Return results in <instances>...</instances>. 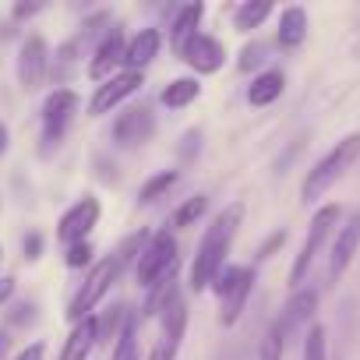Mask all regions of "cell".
I'll use <instances>...</instances> for the list:
<instances>
[{
  "label": "cell",
  "mask_w": 360,
  "mask_h": 360,
  "mask_svg": "<svg viewBox=\"0 0 360 360\" xmlns=\"http://www.w3.org/2000/svg\"><path fill=\"white\" fill-rule=\"evenodd\" d=\"M15 71H18V85L25 92H39L46 85V78H50V46H46L43 36H25L22 39Z\"/></svg>",
  "instance_id": "cell-8"
},
{
  "label": "cell",
  "mask_w": 360,
  "mask_h": 360,
  "mask_svg": "<svg viewBox=\"0 0 360 360\" xmlns=\"http://www.w3.org/2000/svg\"><path fill=\"white\" fill-rule=\"evenodd\" d=\"M205 212H209V195L188 198L184 205L173 212V230H191V226H198V223L205 219Z\"/></svg>",
  "instance_id": "cell-28"
},
{
  "label": "cell",
  "mask_w": 360,
  "mask_h": 360,
  "mask_svg": "<svg viewBox=\"0 0 360 360\" xmlns=\"http://www.w3.org/2000/svg\"><path fill=\"white\" fill-rule=\"evenodd\" d=\"M360 159V131L356 134H346L339 145H332L304 176V184H300V202L304 205H314L318 198H325V191H332L335 180Z\"/></svg>",
  "instance_id": "cell-2"
},
{
  "label": "cell",
  "mask_w": 360,
  "mask_h": 360,
  "mask_svg": "<svg viewBox=\"0 0 360 360\" xmlns=\"http://www.w3.org/2000/svg\"><path fill=\"white\" fill-rule=\"evenodd\" d=\"M283 244H286V230H276V233H272V237H269V240L258 248V262H269V258H272V255H276Z\"/></svg>",
  "instance_id": "cell-38"
},
{
  "label": "cell",
  "mask_w": 360,
  "mask_h": 360,
  "mask_svg": "<svg viewBox=\"0 0 360 360\" xmlns=\"http://www.w3.org/2000/svg\"><path fill=\"white\" fill-rule=\"evenodd\" d=\"M202 18H205V4H202V0H198V4H184V8L176 11V18H173V25H169V46H173L176 57H184V50H188L191 39L198 36Z\"/></svg>",
  "instance_id": "cell-18"
},
{
  "label": "cell",
  "mask_w": 360,
  "mask_h": 360,
  "mask_svg": "<svg viewBox=\"0 0 360 360\" xmlns=\"http://www.w3.org/2000/svg\"><path fill=\"white\" fill-rule=\"evenodd\" d=\"M96 346H99V318L89 314V318H82V321L71 325V332H68L57 360H89Z\"/></svg>",
  "instance_id": "cell-16"
},
{
  "label": "cell",
  "mask_w": 360,
  "mask_h": 360,
  "mask_svg": "<svg viewBox=\"0 0 360 360\" xmlns=\"http://www.w3.org/2000/svg\"><path fill=\"white\" fill-rule=\"evenodd\" d=\"M159 50H162V36H159V29H138V32L127 39L124 71H138V75H145V68L159 57Z\"/></svg>",
  "instance_id": "cell-17"
},
{
  "label": "cell",
  "mask_w": 360,
  "mask_h": 360,
  "mask_svg": "<svg viewBox=\"0 0 360 360\" xmlns=\"http://www.w3.org/2000/svg\"><path fill=\"white\" fill-rule=\"evenodd\" d=\"M255 283H258V269L255 265H240L237 283L226 290V297H219V325L230 328V325L240 321V314H244V307H248V300L255 293Z\"/></svg>",
  "instance_id": "cell-15"
},
{
  "label": "cell",
  "mask_w": 360,
  "mask_h": 360,
  "mask_svg": "<svg viewBox=\"0 0 360 360\" xmlns=\"http://www.w3.org/2000/svg\"><path fill=\"white\" fill-rule=\"evenodd\" d=\"M155 113H152V106H145V103H138V106H127V110H120L117 113V120H113V127H110V138H113V145H120V148H138V145H148L152 138H155Z\"/></svg>",
  "instance_id": "cell-7"
},
{
  "label": "cell",
  "mask_w": 360,
  "mask_h": 360,
  "mask_svg": "<svg viewBox=\"0 0 360 360\" xmlns=\"http://www.w3.org/2000/svg\"><path fill=\"white\" fill-rule=\"evenodd\" d=\"M314 311H318V290H293V297L286 300V307L279 311V318L272 321L269 332H272L283 346H290V339H293L297 332L311 328Z\"/></svg>",
  "instance_id": "cell-9"
},
{
  "label": "cell",
  "mask_w": 360,
  "mask_h": 360,
  "mask_svg": "<svg viewBox=\"0 0 360 360\" xmlns=\"http://www.w3.org/2000/svg\"><path fill=\"white\" fill-rule=\"evenodd\" d=\"M75 71H78V39H68L57 50V57H50V78L57 82V89H64L75 78Z\"/></svg>",
  "instance_id": "cell-25"
},
{
  "label": "cell",
  "mask_w": 360,
  "mask_h": 360,
  "mask_svg": "<svg viewBox=\"0 0 360 360\" xmlns=\"http://www.w3.org/2000/svg\"><path fill=\"white\" fill-rule=\"evenodd\" d=\"M176 152H180V159H184V162H191L195 152H202V134L198 131H188L184 138H180V148Z\"/></svg>",
  "instance_id": "cell-36"
},
{
  "label": "cell",
  "mask_w": 360,
  "mask_h": 360,
  "mask_svg": "<svg viewBox=\"0 0 360 360\" xmlns=\"http://www.w3.org/2000/svg\"><path fill=\"white\" fill-rule=\"evenodd\" d=\"M124 258L113 251L110 258H103V262H96L92 269H89V276H85V283L75 290V297L68 300V321L75 325V321H82V318H89V314H96V307L106 300V293L113 290V283L124 276Z\"/></svg>",
  "instance_id": "cell-3"
},
{
  "label": "cell",
  "mask_w": 360,
  "mask_h": 360,
  "mask_svg": "<svg viewBox=\"0 0 360 360\" xmlns=\"http://www.w3.org/2000/svg\"><path fill=\"white\" fill-rule=\"evenodd\" d=\"M22 251H25V262H39L43 258V233H25V240H22Z\"/></svg>",
  "instance_id": "cell-37"
},
{
  "label": "cell",
  "mask_w": 360,
  "mask_h": 360,
  "mask_svg": "<svg viewBox=\"0 0 360 360\" xmlns=\"http://www.w3.org/2000/svg\"><path fill=\"white\" fill-rule=\"evenodd\" d=\"M159 325H162V342L180 349V342H184V332H188V304L184 297H176L162 314H159Z\"/></svg>",
  "instance_id": "cell-22"
},
{
  "label": "cell",
  "mask_w": 360,
  "mask_h": 360,
  "mask_svg": "<svg viewBox=\"0 0 360 360\" xmlns=\"http://www.w3.org/2000/svg\"><path fill=\"white\" fill-rule=\"evenodd\" d=\"M198 96H202V82H198V78H173V82L159 92V103H162L166 110H184V106H191Z\"/></svg>",
  "instance_id": "cell-23"
},
{
  "label": "cell",
  "mask_w": 360,
  "mask_h": 360,
  "mask_svg": "<svg viewBox=\"0 0 360 360\" xmlns=\"http://www.w3.org/2000/svg\"><path fill=\"white\" fill-rule=\"evenodd\" d=\"M184 60L198 78L202 75H219L223 71V64H226V46L216 39V36H209V32H198L195 39H191V46L184 50Z\"/></svg>",
  "instance_id": "cell-13"
},
{
  "label": "cell",
  "mask_w": 360,
  "mask_h": 360,
  "mask_svg": "<svg viewBox=\"0 0 360 360\" xmlns=\"http://www.w3.org/2000/svg\"><path fill=\"white\" fill-rule=\"evenodd\" d=\"M283 92H286V75H283L279 68H265V71H258V75L251 78V85H248V103H251V106H272Z\"/></svg>",
  "instance_id": "cell-20"
},
{
  "label": "cell",
  "mask_w": 360,
  "mask_h": 360,
  "mask_svg": "<svg viewBox=\"0 0 360 360\" xmlns=\"http://www.w3.org/2000/svg\"><path fill=\"white\" fill-rule=\"evenodd\" d=\"M176 180H180L176 169H159L155 176H148L145 184H141V191H138V205H155L159 198H166V195L176 188Z\"/></svg>",
  "instance_id": "cell-27"
},
{
  "label": "cell",
  "mask_w": 360,
  "mask_h": 360,
  "mask_svg": "<svg viewBox=\"0 0 360 360\" xmlns=\"http://www.w3.org/2000/svg\"><path fill=\"white\" fill-rule=\"evenodd\" d=\"M8 145H11V131H8V124L0 120V155L8 152Z\"/></svg>",
  "instance_id": "cell-44"
},
{
  "label": "cell",
  "mask_w": 360,
  "mask_h": 360,
  "mask_svg": "<svg viewBox=\"0 0 360 360\" xmlns=\"http://www.w3.org/2000/svg\"><path fill=\"white\" fill-rule=\"evenodd\" d=\"M0 255H4V251H0Z\"/></svg>",
  "instance_id": "cell-45"
},
{
  "label": "cell",
  "mask_w": 360,
  "mask_h": 360,
  "mask_svg": "<svg viewBox=\"0 0 360 360\" xmlns=\"http://www.w3.org/2000/svg\"><path fill=\"white\" fill-rule=\"evenodd\" d=\"M96 318H99V342H117V335L127 321V307L113 304V307H106V314H96Z\"/></svg>",
  "instance_id": "cell-29"
},
{
  "label": "cell",
  "mask_w": 360,
  "mask_h": 360,
  "mask_svg": "<svg viewBox=\"0 0 360 360\" xmlns=\"http://www.w3.org/2000/svg\"><path fill=\"white\" fill-rule=\"evenodd\" d=\"M148 360H176V349H173V346H166V342H159V346L148 353Z\"/></svg>",
  "instance_id": "cell-41"
},
{
  "label": "cell",
  "mask_w": 360,
  "mask_h": 360,
  "mask_svg": "<svg viewBox=\"0 0 360 360\" xmlns=\"http://www.w3.org/2000/svg\"><path fill=\"white\" fill-rule=\"evenodd\" d=\"M244 212H248L244 202H230L205 226V233L198 240V251H195V262H191V272H188V283H191L195 293L212 290L216 276L230 265L226 258H230V248H233V240H237V233L244 226Z\"/></svg>",
  "instance_id": "cell-1"
},
{
  "label": "cell",
  "mask_w": 360,
  "mask_h": 360,
  "mask_svg": "<svg viewBox=\"0 0 360 360\" xmlns=\"http://www.w3.org/2000/svg\"><path fill=\"white\" fill-rule=\"evenodd\" d=\"M272 15V0H244V4L233 11V29L251 36L255 29H262V22Z\"/></svg>",
  "instance_id": "cell-24"
},
{
  "label": "cell",
  "mask_w": 360,
  "mask_h": 360,
  "mask_svg": "<svg viewBox=\"0 0 360 360\" xmlns=\"http://www.w3.org/2000/svg\"><path fill=\"white\" fill-rule=\"evenodd\" d=\"M173 269H180V258H176V237H173L169 226H166V230H155V233L148 237L141 258L134 262V279H138L141 290H148L152 283H159V279H162L166 272H173Z\"/></svg>",
  "instance_id": "cell-5"
},
{
  "label": "cell",
  "mask_w": 360,
  "mask_h": 360,
  "mask_svg": "<svg viewBox=\"0 0 360 360\" xmlns=\"http://www.w3.org/2000/svg\"><path fill=\"white\" fill-rule=\"evenodd\" d=\"M176 297H180V286H176V269H173V272H166L159 283H152V286L145 290V300H141L138 318H159Z\"/></svg>",
  "instance_id": "cell-21"
},
{
  "label": "cell",
  "mask_w": 360,
  "mask_h": 360,
  "mask_svg": "<svg viewBox=\"0 0 360 360\" xmlns=\"http://www.w3.org/2000/svg\"><path fill=\"white\" fill-rule=\"evenodd\" d=\"M237 276H240V265H226V269L216 276V283H212V293H216V297H226V290L237 283Z\"/></svg>",
  "instance_id": "cell-35"
},
{
  "label": "cell",
  "mask_w": 360,
  "mask_h": 360,
  "mask_svg": "<svg viewBox=\"0 0 360 360\" xmlns=\"http://www.w3.org/2000/svg\"><path fill=\"white\" fill-rule=\"evenodd\" d=\"M356 248H360V209L335 230V240H332V251H328V279H332V283L349 269Z\"/></svg>",
  "instance_id": "cell-14"
},
{
  "label": "cell",
  "mask_w": 360,
  "mask_h": 360,
  "mask_svg": "<svg viewBox=\"0 0 360 360\" xmlns=\"http://www.w3.org/2000/svg\"><path fill=\"white\" fill-rule=\"evenodd\" d=\"M43 356H46V346H43V342H32V346L18 349L11 360H43Z\"/></svg>",
  "instance_id": "cell-39"
},
{
  "label": "cell",
  "mask_w": 360,
  "mask_h": 360,
  "mask_svg": "<svg viewBox=\"0 0 360 360\" xmlns=\"http://www.w3.org/2000/svg\"><path fill=\"white\" fill-rule=\"evenodd\" d=\"M141 85H145V75H138V71H120V75H113L110 82L96 85V92H92V99H89V117H106V113H113V110L124 106Z\"/></svg>",
  "instance_id": "cell-11"
},
{
  "label": "cell",
  "mask_w": 360,
  "mask_h": 360,
  "mask_svg": "<svg viewBox=\"0 0 360 360\" xmlns=\"http://www.w3.org/2000/svg\"><path fill=\"white\" fill-rule=\"evenodd\" d=\"M78 110H82V99H78L75 89H53L43 99V110H39L43 113V152H53L64 141Z\"/></svg>",
  "instance_id": "cell-6"
},
{
  "label": "cell",
  "mask_w": 360,
  "mask_h": 360,
  "mask_svg": "<svg viewBox=\"0 0 360 360\" xmlns=\"http://www.w3.org/2000/svg\"><path fill=\"white\" fill-rule=\"evenodd\" d=\"M339 219H342V205H335V202L321 205V209L311 216L307 237H304V244H300V251H297V258H293V269H290V286H293V290H300V283L307 279L314 258L321 255V248L328 244V237L339 230Z\"/></svg>",
  "instance_id": "cell-4"
},
{
  "label": "cell",
  "mask_w": 360,
  "mask_h": 360,
  "mask_svg": "<svg viewBox=\"0 0 360 360\" xmlns=\"http://www.w3.org/2000/svg\"><path fill=\"white\" fill-rule=\"evenodd\" d=\"M25 318H32V304H18V307H11V321H25Z\"/></svg>",
  "instance_id": "cell-42"
},
{
  "label": "cell",
  "mask_w": 360,
  "mask_h": 360,
  "mask_svg": "<svg viewBox=\"0 0 360 360\" xmlns=\"http://www.w3.org/2000/svg\"><path fill=\"white\" fill-rule=\"evenodd\" d=\"M39 11H46L43 0H18V4L11 8V18H15V22H25V18H36Z\"/></svg>",
  "instance_id": "cell-34"
},
{
  "label": "cell",
  "mask_w": 360,
  "mask_h": 360,
  "mask_svg": "<svg viewBox=\"0 0 360 360\" xmlns=\"http://www.w3.org/2000/svg\"><path fill=\"white\" fill-rule=\"evenodd\" d=\"M99 216H103V205H99V198H96V195L78 198V202H75L60 219H57V240H60L64 248L89 240V233L99 226Z\"/></svg>",
  "instance_id": "cell-10"
},
{
  "label": "cell",
  "mask_w": 360,
  "mask_h": 360,
  "mask_svg": "<svg viewBox=\"0 0 360 360\" xmlns=\"http://www.w3.org/2000/svg\"><path fill=\"white\" fill-rule=\"evenodd\" d=\"M11 297H15V279H11V276H4V279H0V307H8V304H11Z\"/></svg>",
  "instance_id": "cell-40"
},
{
  "label": "cell",
  "mask_w": 360,
  "mask_h": 360,
  "mask_svg": "<svg viewBox=\"0 0 360 360\" xmlns=\"http://www.w3.org/2000/svg\"><path fill=\"white\" fill-rule=\"evenodd\" d=\"M304 360H328V332H325V325H311L304 332Z\"/></svg>",
  "instance_id": "cell-31"
},
{
  "label": "cell",
  "mask_w": 360,
  "mask_h": 360,
  "mask_svg": "<svg viewBox=\"0 0 360 360\" xmlns=\"http://www.w3.org/2000/svg\"><path fill=\"white\" fill-rule=\"evenodd\" d=\"M92 255H96L92 240L71 244V248H68V255H64V265H68V269H89V265H92Z\"/></svg>",
  "instance_id": "cell-32"
},
{
  "label": "cell",
  "mask_w": 360,
  "mask_h": 360,
  "mask_svg": "<svg viewBox=\"0 0 360 360\" xmlns=\"http://www.w3.org/2000/svg\"><path fill=\"white\" fill-rule=\"evenodd\" d=\"M8 353H11V335L8 328H0V360H8Z\"/></svg>",
  "instance_id": "cell-43"
},
{
  "label": "cell",
  "mask_w": 360,
  "mask_h": 360,
  "mask_svg": "<svg viewBox=\"0 0 360 360\" xmlns=\"http://www.w3.org/2000/svg\"><path fill=\"white\" fill-rule=\"evenodd\" d=\"M283 353H286V346H283L272 332H265V339H262V346H258V360H283Z\"/></svg>",
  "instance_id": "cell-33"
},
{
  "label": "cell",
  "mask_w": 360,
  "mask_h": 360,
  "mask_svg": "<svg viewBox=\"0 0 360 360\" xmlns=\"http://www.w3.org/2000/svg\"><path fill=\"white\" fill-rule=\"evenodd\" d=\"M138 325H141L138 311H127V321H124V328H120V335H117V342H113V356H110V360H141Z\"/></svg>",
  "instance_id": "cell-26"
},
{
  "label": "cell",
  "mask_w": 360,
  "mask_h": 360,
  "mask_svg": "<svg viewBox=\"0 0 360 360\" xmlns=\"http://www.w3.org/2000/svg\"><path fill=\"white\" fill-rule=\"evenodd\" d=\"M307 32H311V22H307V11L300 4L293 8H283L279 15V29H276V43L283 50H300L307 43Z\"/></svg>",
  "instance_id": "cell-19"
},
{
  "label": "cell",
  "mask_w": 360,
  "mask_h": 360,
  "mask_svg": "<svg viewBox=\"0 0 360 360\" xmlns=\"http://www.w3.org/2000/svg\"><path fill=\"white\" fill-rule=\"evenodd\" d=\"M124 53H127V36L113 25V29L99 39V46H96L92 60H89V78H92L96 85H103V82H110L113 75H120V71H124Z\"/></svg>",
  "instance_id": "cell-12"
},
{
  "label": "cell",
  "mask_w": 360,
  "mask_h": 360,
  "mask_svg": "<svg viewBox=\"0 0 360 360\" xmlns=\"http://www.w3.org/2000/svg\"><path fill=\"white\" fill-rule=\"evenodd\" d=\"M265 64H269V43H262V39H255V43H248L244 50H240V57H237V71L240 75H251V71H265Z\"/></svg>",
  "instance_id": "cell-30"
}]
</instances>
